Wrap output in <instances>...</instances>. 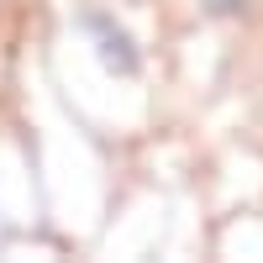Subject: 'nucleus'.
Wrapping results in <instances>:
<instances>
[{"mask_svg":"<svg viewBox=\"0 0 263 263\" xmlns=\"http://www.w3.org/2000/svg\"><path fill=\"white\" fill-rule=\"evenodd\" d=\"M205 6H211V11H221V16H227V11H242V6H248V0H205Z\"/></svg>","mask_w":263,"mask_h":263,"instance_id":"nucleus-1","label":"nucleus"}]
</instances>
